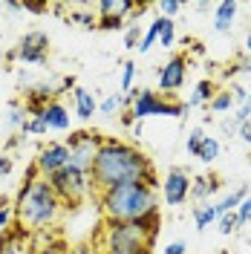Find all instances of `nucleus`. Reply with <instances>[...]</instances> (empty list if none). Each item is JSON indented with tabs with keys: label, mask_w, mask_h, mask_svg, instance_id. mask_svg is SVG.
I'll return each instance as SVG.
<instances>
[{
	"label": "nucleus",
	"mask_w": 251,
	"mask_h": 254,
	"mask_svg": "<svg viewBox=\"0 0 251 254\" xmlns=\"http://www.w3.org/2000/svg\"><path fill=\"white\" fill-rule=\"evenodd\" d=\"M72 101H75L78 119H84V122H90L98 113V101H95L93 90H87V87H72Z\"/></svg>",
	"instance_id": "obj_16"
},
{
	"label": "nucleus",
	"mask_w": 251,
	"mask_h": 254,
	"mask_svg": "<svg viewBox=\"0 0 251 254\" xmlns=\"http://www.w3.org/2000/svg\"><path fill=\"white\" fill-rule=\"evenodd\" d=\"M156 9H159V17H171V20H173V17L179 15V12H182L185 6H182L179 0H162Z\"/></svg>",
	"instance_id": "obj_34"
},
{
	"label": "nucleus",
	"mask_w": 251,
	"mask_h": 254,
	"mask_svg": "<svg viewBox=\"0 0 251 254\" xmlns=\"http://www.w3.org/2000/svg\"><path fill=\"white\" fill-rule=\"evenodd\" d=\"M139 254H153V249H141V252Z\"/></svg>",
	"instance_id": "obj_47"
},
{
	"label": "nucleus",
	"mask_w": 251,
	"mask_h": 254,
	"mask_svg": "<svg viewBox=\"0 0 251 254\" xmlns=\"http://www.w3.org/2000/svg\"><path fill=\"white\" fill-rule=\"evenodd\" d=\"M234 214H237V222H240V228H243V225H249V220H251V190L246 193V199L237 205Z\"/></svg>",
	"instance_id": "obj_36"
},
{
	"label": "nucleus",
	"mask_w": 251,
	"mask_h": 254,
	"mask_svg": "<svg viewBox=\"0 0 251 254\" xmlns=\"http://www.w3.org/2000/svg\"><path fill=\"white\" fill-rule=\"evenodd\" d=\"M220 188H222V182L217 176H193V179H190V202L202 205V202H208Z\"/></svg>",
	"instance_id": "obj_14"
},
{
	"label": "nucleus",
	"mask_w": 251,
	"mask_h": 254,
	"mask_svg": "<svg viewBox=\"0 0 251 254\" xmlns=\"http://www.w3.org/2000/svg\"><path fill=\"white\" fill-rule=\"evenodd\" d=\"M133 81H136V64L125 61L122 64V90H125V95L133 93Z\"/></svg>",
	"instance_id": "obj_33"
},
{
	"label": "nucleus",
	"mask_w": 251,
	"mask_h": 254,
	"mask_svg": "<svg viewBox=\"0 0 251 254\" xmlns=\"http://www.w3.org/2000/svg\"><path fill=\"white\" fill-rule=\"evenodd\" d=\"M0 9H6V3H0Z\"/></svg>",
	"instance_id": "obj_49"
},
{
	"label": "nucleus",
	"mask_w": 251,
	"mask_h": 254,
	"mask_svg": "<svg viewBox=\"0 0 251 254\" xmlns=\"http://www.w3.org/2000/svg\"><path fill=\"white\" fill-rule=\"evenodd\" d=\"M130 104H133V95L113 93V95H107V98L98 101V113H101V116H116L119 110H125V107H130Z\"/></svg>",
	"instance_id": "obj_20"
},
{
	"label": "nucleus",
	"mask_w": 251,
	"mask_h": 254,
	"mask_svg": "<svg viewBox=\"0 0 251 254\" xmlns=\"http://www.w3.org/2000/svg\"><path fill=\"white\" fill-rule=\"evenodd\" d=\"M237 228H240V222H237L234 211H231V214H222V217H217V231H220V234H225V237H228V234H234Z\"/></svg>",
	"instance_id": "obj_32"
},
{
	"label": "nucleus",
	"mask_w": 251,
	"mask_h": 254,
	"mask_svg": "<svg viewBox=\"0 0 251 254\" xmlns=\"http://www.w3.org/2000/svg\"><path fill=\"white\" fill-rule=\"evenodd\" d=\"M38 116H44L47 127L49 130H58V133H66L72 127V119H69V113H66V107H63L61 101H49Z\"/></svg>",
	"instance_id": "obj_13"
},
{
	"label": "nucleus",
	"mask_w": 251,
	"mask_h": 254,
	"mask_svg": "<svg viewBox=\"0 0 251 254\" xmlns=\"http://www.w3.org/2000/svg\"><path fill=\"white\" fill-rule=\"evenodd\" d=\"M246 93H249V104H251V84H249V87H246Z\"/></svg>",
	"instance_id": "obj_48"
},
{
	"label": "nucleus",
	"mask_w": 251,
	"mask_h": 254,
	"mask_svg": "<svg viewBox=\"0 0 251 254\" xmlns=\"http://www.w3.org/2000/svg\"><path fill=\"white\" fill-rule=\"evenodd\" d=\"M12 220H15V202H9L6 196H0V234L9 231Z\"/></svg>",
	"instance_id": "obj_28"
},
{
	"label": "nucleus",
	"mask_w": 251,
	"mask_h": 254,
	"mask_svg": "<svg viewBox=\"0 0 251 254\" xmlns=\"http://www.w3.org/2000/svg\"><path fill=\"white\" fill-rule=\"evenodd\" d=\"M249 225H251V220H249Z\"/></svg>",
	"instance_id": "obj_50"
},
{
	"label": "nucleus",
	"mask_w": 251,
	"mask_h": 254,
	"mask_svg": "<svg viewBox=\"0 0 251 254\" xmlns=\"http://www.w3.org/2000/svg\"><path fill=\"white\" fill-rule=\"evenodd\" d=\"M156 41H159V23H156V17H153V23L147 26V32L141 35V41H139V55H144V52H150V49L156 47Z\"/></svg>",
	"instance_id": "obj_27"
},
{
	"label": "nucleus",
	"mask_w": 251,
	"mask_h": 254,
	"mask_svg": "<svg viewBox=\"0 0 251 254\" xmlns=\"http://www.w3.org/2000/svg\"><path fill=\"white\" fill-rule=\"evenodd\" d=\"M159 23V47L171 49L173 44H176V20H171V17H156Z\"/></svg>",
	"instance_id": "obj_24"
},
{
	"label": "nucleus",
	"mask_w": 251,
	"mask_h": 254,
	"mask_svg": "<svg viewBox=\"0 0 251 254\" xmlns=\"http://www.w3.org/2000/svg\"><path fill=\"white\" fill-rule=\"evenodd\" d=\"M9 58H17L20 64H32V66L47 64V58H49V35L41 32V29L26 32V35L17 41V47L9 52Z\"/></svg>",
	"instance_id": "obj_9"
},
{
	"label": "nucleus",
	"mask_w": 251,
	"mask_h": 254,
	"mask_svg": "<svg viewBox=\"0 0 251 254\" xmlns=\"http://www.w3.org/2000/svg\"><path fill=\"white\" fill-rule=\"evenodd\" d=\"M231 119H234L237 125L251 122V104H249V101H246V104H240V107H234V116H231Z\"/></svg>",
	"instance_id": "obj_38"
},
{
	"label": "nucleus",
	"mask_w": 251,
	"mask_h": 254,
	"mask_svg": "<svg viewBox=\"0 0 251 254\" xmlns=\"http://www.w3.org/2000/svg\"><path fill=\"white\" fill-rule=\"evenodd\" d=\"M127 20H113V17H104L98 20V29H107V32H116V29H125Z\"/></svg>",
	"instance_id": "obj_40"
},
{
	"label": "nucleus",
	"mask_w": 251,
	"mask_h": 254,
	"mask_svg": "<svg viewBox=\"0 0 251 254\" xmlns=\"http://www.w3.org/2000/svg\"><path fill=\"white\" fill-rule=\"evenodd\" d=\"M66 165H69V147H66V142H47L41 147L38 159H35V168H38V174L44 179L52 176L55 171H61V168H66Z\"/></svg>",
	"instance_id": "obj_11"
},
{
	"label": "nucleus",
	"mask_w": 251,
	"mask_h": 254,
	"mask_svg": "<svg viewBox=\"0 0 251 254\" xmlns=\"http://www.w3.org/2000/svg\"><path fill=\"white\" fill-rule=\"evenodd\" d=\"M93 12L98 20H104V17L130 20V15L136 12V3L133 0H98V3H93Z\"/></svg>",
	"instance_id": "obj_12"
},
{
	"label": "nucleus",
	"mask_w": 251,
	"mask_h": 254,
	"mask_svg": "<svg viewBox=\"0 0 251 254\" xmlns=\"http://www.w3.org/2000/svg\"><path fill=\"white\" fill-rule=\"evenodd\" d=\"M217 222V208L211 202H202V205H193V225L196 231H208V225Z\"/></svg>",
	"instance_id": "obj_22"
},
{
	"label": "nucleus",
	"mask_w": 251,
	"mask_h": 254,
	"mask_svg": "<svg viewBox=\"0 0 251 254\" xmlns=\"http://www.w3.org/2000/svg\"><path fill=\"white\" fill-rule=\"evenodd\" d=\"M104 142V136H98L95 130H78V133H69L66 147H69V165L81 168V171H93L95 153Z\"/></svg>",
	"instance_id": "obj_7"
},
{
	"label": "nucleus",
	"mask_w": 251,
	"mask_h": 254,
	"mask_svg": "<svg viewBox=\"0 0 251 254\" xmlns=\"http://www.w3.org/2000/svg\"><path fill=\"white\" fill-rule=\"evenodd\" d=\"M49 127L44 122V116H29V122L23 127V136H47Z\"/></svg>",
	"instance_id": "obj_30"
},
{
	"label": "nucleus",
	"mask_w": 251,
	"mask_h": 254,
	"mask_svg": "<svg viewBox=\"0 0 251 254\" xmlns=\"http://www.w3.org/2000/svg\"><path fill=\"white\" fill-rule=\"evenodd\" d=\"M202 139H205V130L202 127H193L188 133V142H185V150H188L190 156H196V150H199V144H202Z\"/></svg>",
	"instance_id": "obj_35"
},
{
	"label": "nucleus",
	"mask_w": 251,
	"mask_h": 254,
	"mask_svg": "<svg viewBox=\"0 0 251 254\" xmlns=\"http://www.w3.org/2000/svg\"><path fill=\"white\" fill-rule=\"evenodd\" d=\"M141 130H144V122H136V125H133V136H136V139L141 136Z\"/></svg>",
	"instance_id": "obj_45"
},
{
	"label": "nucleus",
	"mask_w": 251,
	"mask_h": 254,
	"mask_svg": "<svg viewBox=\"0 0 251 254\" xmlns=\"http://www.w3.org/2000/svg\"><path fill=\"white\" fill-rule=\"evenodd\" d=\"M190 179L193 176L188 174V168L173 165L171 171L165 174V179H162V199H165V205L179 208V205L188 202L190 199Z\"/></svg>",
	"instance_id": "obj_10"
},
{
	"label": "nucleus",
	"mask_w": 251,
	"mask_h": 254,
	"mask_svg": "<svg viewBox=\"0 0 251 254\" xmlns=\"http://www.w3.org/2000/svg\"><path fill=\"white\" fill-rule=\"evenodd\" d=\"M220 150H222V144H220L217 136H205L202 144H199V150H196V159L205 162V165H211V162H217V159H220Z\"/></svg>",
	"instance_id": "obj_23"
},
{
	"label": "nucleus",
	"mask_w": 251,
	"mask_h": 254,
	"mask_svg": "<svg viewBox=\"0 0 251 254\" xmlns=\"http://www.w3.org/2000/svg\"><path fill=\"white\" fill-rule=\"evenodd\" d=\"M6 122H9L12 130L23 133V127H26V122H29V113H26V107H20V101H12V104H9V116H6Z\"/></svg>",
	"instance_id": "obj_25"
},
{
	"label": "nucleus",
	"mask_w": 251,
	"mask_h": 254,
	"mask_svg": "<svg viewBox=\"0 0 251 254\" xmlns=\"http://www.w3.org/2000/svg\"><path fill=\"white\" fill-rule=\"evenodd\" d=\"M93 185L95 190H110L130 182H147L156 185V171L150 159L141 153L136 144L122 142V139H104L93 162Z\"/></svg>",
	"instance_id": "obj_1"
},
{
	"label": "nucleus",
	"mask_w": 251,
	"mask_h": 254,
	"mask_svg": "<svg viewBox=\"0 0 251 254\" xmlns=\"http://www.w3.org/2000/svg\"><path fill=\"white\" fill-rule=\"evenodd\" d=\"M47 182L63 205H81V202H87L93 196L95 190L93 174L81 171V168H72V165H66L61 171H55L52 176H47Z\"/></svg>",
	"instance_id": "obj_5"
},
{
	"label": "nucleus",
	"mask_w": 251,
	"mask_h": 254,
	"mask_svg": "<svg viewBox=\"0 0 251 254\" xmlns=\"http://www.w3.org/2000/svg\"><path fill=\"white\" fill-rule=\"evenodd\" d=\"M243 44H246V55H249V61H251V32L246 35V41H243Z\"/></svg>",
	"instance_id": "obj_46"
},
{
	"label": "nucleus",
	"mask_w": 251,
	"mask_h": 254,
	"mask_svg": "<svg viewBox=\"0 0 251 254\" xmlns=\"http://www.w3.org/2000/svg\"><path fill=\"white\" fill-rule=\"evenodd\" d=\"M188 81V55H171L156 69V93L171 98L176 90H182Z\"/></svg>",
	"instance_id": "obj_8"
},
{
	"label": "nucleus",
	"mask_w": 251,
	"mask_h": 254,
	"mask_svg": "<svg viewBox=\"0 0 251 254\" xmlns=\"http://www.w3.org/2000/svg\"><path fill=\"white\" fill-rule=\"evenodd\" d=\"M222 133H225V136H237V130H240V125H237L234 119H228V116H225V119H222Z\"/></svg>",
	"instance_id": "obj_42"
},
{
	"label": "nucleus",
	"mask_w": 251,
	"mask_h": 254,
	"mask_svg": "<svg viewBox=\"0 0 251 254\" xmlns=\"http://www.w3.org/2000/svg\"><path fill=\"white\" fill-rule=\"evenodd\" d=\"M101 214L110 222H139L147 214L159 211V190L147 182H130L98 193Z\"/></svg>",
	"instance_id": "obj_3"
},
{
	"label": "nucleus",
	"mask_w": 251,
	"mask_h": 254,
	"mask_svg": "<svg viewBox=\"0 0 251 254\" xmlns=\"http://www.w3.org/2000/svg\"><path fill=\"white\" fill-rule=\"evenodd\" d=\"M237 12H240V3L237 0H222L214 6V29L225 35V32L234 29V20H237Z\"/></svg>",
	"instance_id": "obj_15"
},
{
	"label": "nucleus",
	"mask_w": 251,
	"mask_h": 254,
	"mask_svg": "<svg viewBox=\"0 0 251 254\" xmlns=\"http://www.w3.org/2000/svg\"><path fill=\"white\" fill-rule=\"evenodd\" d=\"M251 190V185H240V188H234L231 193H225L220 202H214V208H217V217H222V214H231V211H237V205L246 199V193Z\"/></svg>",
	"instance_id": "obj_19"
},
{
	"label": "nucleus",
	"mask_w": 251,
	"mask_h": 254,
	"mask_svg": "<svg viewBox=\"0 0 251 254\" xmlns=\"http://www.w3.org/2000/svg\"><path fill=\"white\" fill-rule=\"evenodd\" d=\"M162 254H188V243L185 240H173V243H168L162 249Z\"/></svg>",
	"instance_id": "obj_39"
},
{
	"label": "nucleus",
	"mask_w": 251,
	"mask_h": 254,
	"mask_svg": "<svg viewBox=\"0 0 251 254\" xmlns=\"http://www.w3.org/2000/svg\"><path fill=\"white\" fill-rule=\"evenodd\" d=\"M237 136H240V142L246 144V147H251V122H243L240 130H237Z\"/></svg>",
	"instance_id": "obj_41"
},
{
	"label": "nucleus",
	"mask_w": 251,
	"mask_h": 254,
	"mask_svg": "<svg viewBox=\"0 0 251 254\" xmlns=\"http://www.w3.org/2000/svg\"><path fill=\"white\" fill-rule=\"evenodd\" d=\"M66 23H78L84 29H98V17H95L93 6H90V12H69L66 15Z\"/></svg>",
	"instance_id": "obj_26"
},
{
	"label": "nucleus",
	"mask_w": 251,
	"mask_h": 254,
	"mask_svg": "<svg viewBox=\"0 0 251 254\" xmlns=\"http://www.w3.org/2000/svg\"><path fill=\"white\" fill-rule=\"evenodd\" d=\"M6 174H12V159L0 153V176H6Z\"/></svg>",
	"instance_id": "obj_44"
},
{
	"label": "nucleus",
	"mask_w": 251,
	"mask_h": 254,
	"mask_svg": "<svg viewBox=\"0 0 251 254\" xmlns=\"http://www.w3.org/2000/svg\"><path fill=\"white\" fill-rule=\"evenodd\" d=\"M214 93H217V84H214L211 78L196 81V87H193L190 98L185 101V104H188V110H190V107H208V101L214 98Z\"/></svg>",
	"instance_id": "obj_18"
},
{
	"label": "nucleus",
	"mask_w": 251,
	"mask_h": 254,
	"mask_svg": "<svg viewBox=\"0 0 251 254\" xmlns=\"http://www.w3.org/2000/svg\"><path fill=\"white\" fill-rule=\"evenodd\" d=\"M234 98H231V90L225 87V90H217L214 93V98L208 101V110L217 113V116H228V113H234Z\"/></svg>",
	"instance_id": "obj_21"
},
{
	"label": "nucleus",
	"mask_w": 251,
	"mask_h": 254,
	"mask_svg": "<svg viewBox=\"0 0 251 254\" xmlns=\"http://www.w3.org/2000/svg\"><path fill=\"white\" fill-rule=\"evenodd\" d=\"M32 254H69V249H66V243H63V240H49L47 237V243L35 246Z\"/></svg>",
	"instance_id": "obj_29"
},
{
	"label": "nucleus",
	"mask_w": 251,
	"mask_h": 254,
	"mask_svg": "<svg viewBox=\"0 0 251 254\" xmlns=\"http://www.w3.org/2000/svg\"><path fill=\"white\" fill-rule=\"evenodd\" d=\"M133 104H130V116H133V122H144V119H150V116H171V119H182V116H188V104H182V101H173V98H165V95H159L156 90H144V87H133Z\"/></svg>",
	"instance_id": "obj_6"
},
{
	"label": "nucleus",
	"mask_w": 251,
	"mask_h": 254,
	"mask_svg": "<svg viewBox=\"0 0 251 254\" xmlns=\"http://www.w3.org/2000/svg\"><path fill=\"white\" fill-rule=\"evenodd\" d=\"M249 174H251V171H249Z\"/></svg>",
	"instance_id": "obj_51"
},
{
	"label": "nucleus",
	"mask_w": 251,
	"mask_h": 254,
	"mask_svg": "<svg viewBox=\"0 0 251 254\" xmlns=\"http://www.w3.org/2000/svg\"><path fill=\"white\" fill-rule=\"evenodd\" d=\"M61 211L63 202L55 196V190L49 188V182L44 176L20 185L15 199V220L29 234H44L47 228H52L61 220Z\"/></svg>",
	"instance_id": "obj_2"
},
{
	"label": "nucleus",
	"mask_w": 251,
	"mask_h": 254,
	"mask_svg": "<svg viewBox=\"0 0 251 254\" xmlns=\"http://www.w3.org/2000/svg\"><path fill=\"white\" fill-rule=\"evenodd\" d=\"M228 90H231V98H234V104H237V107L249 101V93H246V87H243V84H237V81H231V87H228Z\"/></svg>",
	"instance_id": "obj_37"
},
{
	"label": "nucleus",
	"mask_w": 251,
	"mask_h": 254,
	"mask_svg": "<svg viewBox=\"0 0 251 254\" xmlns=\"http://www.w3.org/2000/svg\"><path fill=\"white\" fill-rule=\"evenodd\" d=\"M32 234L26 228H9L6 234H0V254H23V240H29Z\"/></svg>",
	"instance_id": "obj_17"
},
{
	"label": "nucleus",
	"mask_w": 251,
	"mask_h": 254,
	"mask_svg": "<svg viewBox=\"0 0 251 254\" xmlns=\"http://www.w3.org/2000/svg\"><path fill=\"white\" fill-rule=\"evenodd\" d=\"M47 9V3H23V12H32V15H44Z\"/></svg>",
	"instance_id": "obj_43"
},
{
	"label": "nucleus",
	"mask_w": 251,
	"mask_h": 254,
	"mask_svg": "<svg viewBox=\"0 0 251 254\" xmlns=\"http://www.w3.org/2000/svg\"><path fill=\"white\" fill-rule=\"evenodd\" d=\"M125 47L127 49H136L139 47V41H141V29H139V20H127V26H125Z\"/></svg>",
	"instance_id": "obj_31"
},
{
	"label": "nucleus",
	"mask_w": 251,
	"mask_h": 254,
	"mask_svg": "<svg viewBox=\"0 0 251 254\" xmlns=\"http://www.w3.org/2000/svg\"><path fill=\"white\" fill-rule=\"evenodd\" d=\"M156 237H150L139 222H104L101 231V254H139L153 249Z\"/></svg>",
	"instance_id": "obj_4"
}]
</instances>
